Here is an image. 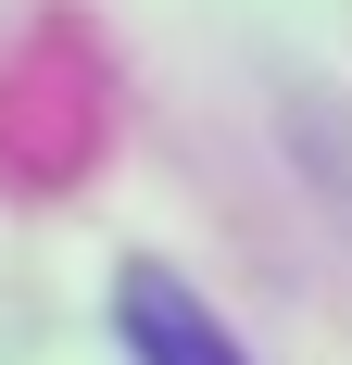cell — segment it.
Here are the masks:
<instances>
[{
    "label": "cell",
    "mask_w": 352,
    "mask_h": 365,
    "mask_svg": "<svg viewBox=\"0 0 352 365\" xmlns=\"http://www.w3.org/2000/svg\"><path fill=\"white\" fill-rule=\"evenodd\" d=\"M113 328H126L139 365H252L239 340H227V315H214L176 264H113Z\"/></svg>",
    "instance_id": "obj_1"
}]
</instances>
